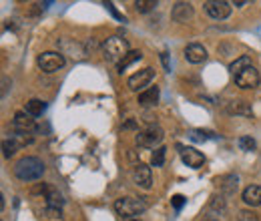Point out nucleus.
<instances>
[{
    "label": "nucleus",
    "mask_w": 261,
    "mask_h": 221,
    "mask_svg": "<svg viewBox=\"0 0 261 221\" xmlns=\"http://www.w3.org/2000/svg\"><path fill=\"white\" fill-rule=\"evenodd\" d=\"M36 63H38V66H40V70H44V72H55V70H59V68L65 66V57H63L61 53L48 51V53L38 55Z\"/></svg>",
    "instance_id": "obj_6"
},
{
    "label": "nucleus",
    "mask_w": 261,
    "mask_h": 221,
    "mask_svg": "<svg viewBox=\"0 0 261 221\" xmlns=\"http://www.w3.org/2000/svg\"><path fill=\"white\" fill-rule=\"evenodd\" d=\"M155 6H157V2H155V0H137V2H135L137 12H151Z\"/></svg>",
    "instance_id": "obj_22"
},
{
    "label": "nucleus",
    "mask_w": 261,
    "mask_h": 221,
    "mask_svg": "<svg viewBox=\"0 0 261 221\" xmlns=\"http://www.w3.org/2000/svg\"><path fill=\"white\" fill-rule=\"evenodd\" d=\"M135 61H141V53H139V51H130L129 55H127V57H125V59L119 63V70L123 72V70H125L129 64L135 63Z\"/></svg>",
    "instance_id": "obj_21"
},
{
    "label": "nucleus",
    "mask_w": 261,
    "mask_h": 221,
    "mask_svg": "<svg viewBox=\"0 0 261 221\" xmlns=\"http://www.w3.org/2000/svg\"><path fill=\"white\" fill-rule=\"evenodd\" d=\"M229 115H243V117H251V107L247 105V101H231L227 105Z\"/></svg>",
    "instance_id": "obj_17"
},
{
    "label": "nucleus",
    "mask_w": 261,
    "mask_h": 221,
    "mask_svg": "<svg viewBox=\"0 0 261 221\" xmlns=\"http://www.w3.org/2000/svg\"><path fill=\"white\" fill-rule=\"evenodd\" d=\"M249 64H253L251 63V59L247 57V55H243V57H239L235 63H231L229 64V70H231V75H237L241 68H245V66H249Z\"/></svg>",
    "instance_id": "obj_20"
},
{
    "label": "nucleus",
    "mask_w": 261,
    "mask_h": 221,
    "mask_svg": "<svg viewBox=\"0 0 261 221\" xmlns=\"http://www.w3.org/2000/svg\"><path fill=\"white\" fill-rule=\"evenodd\" d=\"M171 201H173V207H175V209H181L183 203H185V197H183V195H175Z\"/></svg>",
    "instance_id": "obj_28"
},
{
    "label": "nucleus",
    "mask_w": 261,
    "mask_h": 221,
    "mask_svg": "<svg viewBox=\"0 0 261 221\" xmlns=\"http://www.w3.org/2000/svg\"><path fill=\"white\" fill-rule=\"evenodd\" d=\"M171 18L175 22H179V24L191 20L193 18V4L191 2H177L173 6V10H171Z\"/></svg>",
    "instance_id": "obj_11"
},
{
    "label": "nucleus",
    "mask_w": 261,
    "mask_h": 221,
    "mask_svg": "<svg viewBox=\"0 0 261 221\" xmlns=\"http://www.w3.org/2000/svg\"><path fill=\"white\" fill-rule=\"evenodd\" d=\"M44 173V163L38 157H22L14 165V175L20 181H38Z\"/></svg>",
    "instance_id": "obj_1"
},
{
    "label": "nucleus",
    "mask_w": 261,
    "mask_h": 221,
    "mask_svg": "<svg viewBox=\"0 0 261 221\" xmlns=\"http://www.w3.org/2000/svg\"><path fill=\"white\" fill-rule=\"evenodd\" d=\"M31 139H27L24 135H10V139H4L2 141V151H4V157H10L14 155L24 143H29Z\"/></svg>",
    "instance_id": "obj_13"
},
{
    "label": "nucleus",
    "mask_w": 261,
    "mask_h": 221,
    "mask_svg": "<svg viewBox=\"0 0 261 221\" xmlns=\"http://www.w3.org/2000/svg\"><path fill=\"white\" fill-rule=\"evenodd\" d=\"M185 59H187L189 63L199 64L207 59V51H205V46H203V44H199V42H191V44H187V46H185Z\"/></svg>",
    "instance_id": "obj_14"
},
{
    "label": "nucleus",
    "mask_w": 261,
    "mask_h": 221,
    "mask_svg": "<svg viewBox=\"0 0 261 221\" xmlns=\"http://www.w3.org/2000/svg\"><path fill=\"white\" fill-rule=\"evenodd\" d=\"M44 109H46V105H44V101H40V99H31V101L27 103V107H24V111H27L31 117H40V115L44 113Z\"/></svg>",
    "instance_id": "obj_18"
},
{
    "label": "nucleus",
    "mask_w": 261,
    "mask_h": 221,
    "mask_svg": "<svg viewBox=\"0 0 261 221\" xmlns=\"http://www.w3.org/2000/svg\"><path fill=\"white\" fill-rule=\"evenodd\" d=\"M203 6H205V12L213 20H223L231 14V2L227 0H207Z\"/></svg>",
    "instance_id": "obj_7"
},
{
    "label": "nucleus",
    "mask_w": 261,
    "mask_h": 221,
    "mask_svg": "<svg viewBox=\"0 0 261 221\" xmlns=\"http://www.w3.org/2000/svg\"><path fill=\"white\" fill-rule=\"evenodd\" d=\"M163 137L165 135H163V129H161V127L149 125L147 129H143V131L137 133V145L147 147V149H153V147L161 145Z\"/></svg>",
    "instance_id": "obj_4"
},
{
    "label": "nucleus",
    "mask_w": 261,
    "mask_h": 221,
    "mask_svg": "<svg viewBox=\"0 0 261 221\" xmlns=\"http://www.w3.org/2000/svg\"><path fill=\"white\" fill-rule=\"evenodd\" d=\"M243 201L251 207L261 205V185H249L247 189L243 191Z\"/></svg>",
    "instance_id": "obj_16"
},
{
    "label": "nucleus",
    "mask_w": 261,
    "mask_h": 221,
    "mask_svg": "<svg viewBox=\"0 0 261 221\" xmlns=\"http://www.w3.org/2000/svg\"><path fill=\"white\" fill-rule=\"evenodd\" d=\"M233 79H235V85H237V87H241V89H255L261 81L259 70H257L253 64H249V66L241 68L237 75H233Z\"/></svg>",
    "instance_id": "obj_5"
},
{
    "label": "nucleus",
    "mask_w": 261,
    "mask_h": 221,
    "mask_svg": "<svg viewBox=\"0 0 261 221\" xmlns=\"http://www.w3.org/2000/svg\"><path fill=\"white\" fill-rule=\"evenodd\" d=\"M217 185L225 191L227 195H231V193H235V189H237V177L235 175H225V177L217 179Z\"/></svg>",
    "instance_id": "obj_19"
},
{
    "label": "nucleus",
    "mask_w": 261,
    "mask_h": 221,
    "mask_svg": "<svg viewBox=\"0 0 261 221\" xmlns=\"http://www.w3.org/2000/svg\"><path fill=\"white\" fill-rule=\"evenodd\" d=\"M189 137H191L193 141H205V139L213 137V133H209V131H191Z\"/></svg>",
    "instance_id": "obj_26"
},
{
    "label": "nucleus",
    "mask_w": 261,
    "mask_h": 221,
    "mask_svg": "<svg viewBox=\"0 0 261 221\" xmlns=\"http://www.w3.org/2000/svg\"><path fill=\"white\" fill-rule=\"evenodd\" d=\"M123 221H143L141 217H125Z\"/></svg>",
    "instance_id": "obj_29"
},
{
    "label": "nucleus",
    "mask_w": 261,
    "mask_h": 221,
    "mask_svg": "<svg viewBox=\"0 0 261 221\" xmlns=\"http://www.w3.org/2000/svg\"><path fill=\"white\" fill-rule=\"evenodd\" d=\"M207 221H217V219H207Z\"/></svg>",
    "instance_id": "obj_30"
},
{
    "label": "nucleus",
    "mask_w": 261,
    "mask_h": 221,
    "mask_svg": "<svg viewBox=\"0 0 261 221\" xmlns=\"http://www.w3.org/2000/svg\"><path fill=\"white\" fill-rule=\"evenodd\" d=\"M239 147H241V151H253L255 149V141L251 137H241L239 139Z\"/></svg>",
    "instance_id": "obj_24"
},
{
    "label": "nucleus",
    "mask_w": 261,
    "mask_h": 221,
    "mask_svg": "<svg viewBox=\"0 0 261 221\" xmlns=\"http://www.w3.org/2000/svg\"><path fill=\"white\" fill-rule=\"evenodd\" d=\"M133 181H135V185H139L143 189H151V185H153L151 169L147 165H137L133 169Z\"/></svg>",
    "instance_id": "obj_12"
},
{
    "label": "nucleus",
    "mask_w": 261,
    "mask_h": 221,
    "mask_svg": "<svg viewBox=\"0 0 261 221\" xmlns=\"http://www.w3.org/2000/svg\"><path fill=\"white\" fill-rule=\"evenodd\" d=\"M137 101H139L141 107H155V105L159 103V89H157V87H151V89L139 93V99H137Z\"/></svg>",
    "instance_id": "obj_15"
},
{
    "label": "nucleus",
    "mask_w": 261,
    "mask_h": 221,
    "mask_svg": "<svg viewBox=\"0 0 261 221\" xmlns=\"http://www.w3.org/2000/svg\"><path fill=\"white\" fill-rule=\"evenodd\" d=\"M237 219L239 221H259L253 211H239V217H237Z\"/></svg>",
    "instance_id": "obj_27"
},
{
    "label": "nucleus",
    "mask_w": 261,
    "mask_h": 221,
    "mask_svg": "<svg viewBox=\"0 0 261 221\" xmlns=\"http://www.w3.org/2000/svg\"><path fill=\"white\" fill-rule=\"evenodd\" d=\"M102 53H105V59L107 61H123L127 55H129V42L127 38H121V36H111L102 42Z\"/></svg>",
    "instance_id": "obj_3"
},
{
    "label": "nucleus",
    "mask_w": 261,
    "mask_h": 221,
    "mask_svg": "<svg viewBox=\"0 0 261 221\" xmlns=\"http://www.w3.org/2000/svg\"><path fill=\"white\" fill-rule=\"evenodd\" d=\"M179 155H181L183 163H185L187 167H193V169H199V167L205 163V155H203L201 151L193 149V147H183V145H179Z\"/></svg>",
    "instance_id": "obj_10"
},
{
    "label": "nucleus",
    "mask_w": 261,
    "mask_h": 221,
    "mask_svg": "<svg viewBox=\"0 0 261 221\" xmlns=\"http://www.w3.org/2000/svg\"><path fill=\"white\" fill-rule=\"evenodd\" d=\"M149 203L143 197H121L115 201V211L125 219V217H137L143 211H147Z\"/></svg>",
    "instance_id": "obj_2"
},
{
    "label": "nucleus",
    "mask_w": 261,
    "mask_h": 221,
    "mask_svg": "<svg viewBox=\"0 0 261 221\" xmlns=\"http://www.w3.org/2000/svg\"><path fill=\"white\" fill-rule=\"evenodd\" d=\"M209 207H211V209H215V211H219V213H221V211H225V199H223V197H221V195H219V197H217V195H215V197H213V199H211V205H209Z\"/></svg>",
    "instance_id": "obj_25"
},
{
    "label": "nucleus",
    "mask_w": 261,
    "mask_h": 221,
    "mask_svg": "<svg viewBox=\"0 0 261 221\" xmlns=\"http://www.w3.org/2000/svg\"><path fill=\"white\" fill-rule=\"evenodd\" d=\"M153 77H155V70H153L151 66H147V68L135 72L129 79V89L130 91H141V89H145V87L153 81Z\"/></svg>",
    "instance_id": "obj_9"
},
{
    "label": "nucleus",
    "mask_w": 261,
    "mask_h": 221,
    "mask_svg": "<svg viewBox=\"0 0 261 221\" xmlns=\"http://www.w3.org/2000/svg\"><path fill=\"white\" fill-rule=\"evenodd\" d=\"M165 153H167L165 147H157L155 153H153V157H151V165H153V167H161L165 163Z\"/></svg>",
    "instance_id": "obj_23"
},
{
    "label": "nucleus",
    "mask_w": 261,
    "mask_h": 221,
    "mask_svg": "<svg viewBox=\"0 0 261 221\" xmlns=\"http://www.w3.org/2000/svg\"><path fill=\"white\" fill-rule=\"evenodd\" d=\"M34 129V119L27 113V111H18L12 119V131L16 135H29Z\"/></svg>",
    "instance_id": "obj_8"
}]
</instances>
